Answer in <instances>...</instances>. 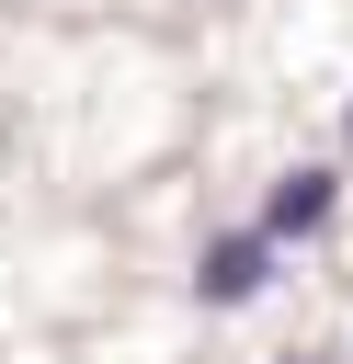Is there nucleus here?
Here are the masks:
<instances>
[{
    "instance_id": "f03ea898",
    "label": "nucleus",
    "mask_w": 353,
    "mask_h": 364,
    "mask_svg": "<svg viewBox=\"0 0 353 364\" xmlns=\"http://www.w3.org/2000/svg\"><path fill=\"white\" fill-rule=\"evenodd\" d=\"M330 205H342V171H285L273 182V239H307Z\"/></svg>"
},
{
    "instance_id": "f257e3e1",
    "label": "nucleus",
    "mask_w": 353,
    "mask_h": 364,
    "mask_svg": "<svg viewBox=\"0 0 353 364\" xmlns=\"http://www.w3.org/2000/svg\"><path fill=\"white\" fill-rule=\"evenodd\" d=\"M273 284V228H239V239H216L205 262H194V296L205 307H251Z\"/></svg>"
},
{
    "instance_id": "7ed1b4c3",
    "label": "nucleus",
    "mask_w": 353,
    "mask_h": 364,
    "mask_svg": "<svg viewBox=\"0 0 353 364\" xmlns=\"http://www.w3.org/2000/svg\"><path fill=\"white\" fill-rule=\"evenodd\" d=\"M296 364H307V353H296Z\"/></svg>"
}]
</instances>
